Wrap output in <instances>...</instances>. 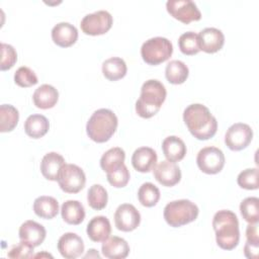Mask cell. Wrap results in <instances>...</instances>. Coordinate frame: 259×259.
<instances>
[{
	"label": "cell",
	"mask_w": 259,
	"mask_h": 259,
	"mask_svg": "<svg viewBox=\"0 0 259 259\" xmlns=\"http://www.w3.org/2000/svg\"><path fill=\"white\" fill-rule=\"evenodd\" d=\"M162 150L166 159L174 163L182 160L186 154V146L184 142L176 136L165 138L162 143Z\"/></svg>",
	"instance_id": "23"
},
{
	"label": "cell",
	"mask_w": 259,
	"mask_h": 259,
	"mask_svg": "<svg viewBox=\"0 0 259 259\" xmlns=\"http://www.w3.org/2000/svg\"><path fill=\"white\" fill-rule=\"evenodd\" d=\"M173 53L172 42L162 36H155L146 40L141 48L143 60L152 66H157L167 61Z\"/></svg>",
	"instance_id": "6"
},
{
	"label": "cell",
	"mask_w": 259,
	"mask_h": 259,
	"mask_svg": "<svg viewBox=\"0 0 259 259\" xmlns=\"http://www.w3.org/2000/svg\"><path fill=\"white\" fill-rule=\"evenodd\" d=\"M154 176L156 180L163 186L171 187L176 185L181 179V171L174 162L164 160L154 168Z\"/></svg>",
	"instance_id": "14"
},
{
	"label": "cell",
	"mask_w": 259,
	"mask_h": 259,
	"mask_svg": "<svg viewBox=\"0 0 259 259\" xmlns=\"http://www.w3.org/2000/svg\"><path fill=\"white\" fill-rule=\"evenodd\" d=\"M178 47L184 55L193 56L197 54L200 49L198 46L197 33L193 31H187L182 33L178 38Z\"/></svg>",
	"instance_id": "34"
},
{
	"label": "cell",
	"mask_w": 259,
	"mask_h": 259,
	"mask_svg": "<svg viewBox=\"0 0 259 259\" xmlns=\"http://www.w3.org/2000/svg\"><path fill=\"white\" fill-rule=\"evenodd\" d=\"M189 75L188 67L179 60L170 61L165 69V76L169 83L171 84H182L186 81Z\"/></svg>",
	"instance_id": "29"
},
{
	"label": "cell",
	"mask_w": 259,
	"mask_h": 259,
	"mask_svg": "<svg viewBox=\"0 0 259 259\" xmlns=\"http://www.w3.org/2000/svg\"><path fill=\"white\" fill-rule=\"evenodd\" d=\"M65 164V159L62 155L57 152H50L41 159L40 172L46 179L57 181L60 171Z\"/></svg>",
	"instance_id": "19"
},
{
	"label": "cell",
	"mask_w": 259,
	"mask_h": 259,
	"mask_svg": "<svg viewBox=\"0 0 259 259\" xmlns=\"http://www.w3.org/2000/svg\"><path fill=\"white\" fill-rule=\"evenodd\" d=\"M58 90L50 84L40 85L35 89L32 95L34 105L40 109H49L54 107L58 102Z\"/></svg>",
	"instance_id": "22"
},
{
	"label": "cell",
	"mask_w": 259,
	"mask_h": 259,
	"mask_svg": "<svg viewBox=\"0 0 259 259\" xmlns=\"http://www.w3.org/2000/svg\"><path fill=\"white\" fill-rule=\"evenodd\" d=\"M17 61V53L15 49L8 44L1 42V65L2 71L11 69Z\"/></svg>",
	"instance_id": "37"
},
{
	"label": "cell",
	"mask_w": 259,
	"mask_h": 259,
	"mask_svg": "<svg viewBox=\"0 0 259 259\" xmlns=\"http://www.w3.org/2000/svg\"><path fill=\"white\" fill-rule=\"evenodd\" d=\"M253 138V131L249 124L237 122L232 124L226 135L225 143L232 151H241L251 143Z\"/></svg>",
	"instance_id": "11"
},
{
	"label": "cell",
	"mask_w": 259,
	"mask_h": 259,
	"mask_svg": "<svg viewBox=\"0 0 259 259\" xmlns=\"http://www.w3.org/2000/svg\"><path fill=\"white\" fill-rule=\"evenodd\" d=\"M19 119L18 110L11 104L0 106V132H11L17 125Z\"/></svg>",
	"instance_id": "30"
},
{
	"label": "cell",
	"mask_w": 259,
	"mask_h": 259,
	"mask_svg": "<svg viewBox=\"0 0 259 259\" xmlns=\"http://www.w3.org/2000/svg\"><path fill=\"white\" fill-rule=\"evenodd\" d=\"M212 227L215 233V241L224 250L235 249L240 240L239 221L235 212L229 209H222L214 213Z\"/></svg>",
	"instance_id": "2"
},
{
	"label": "cell",
	"mask_w": 259,
	"mask_h": 259,
	"mask_svg": "<svg viewBox=\"0 0 259 259\" xmlns=\"http://www.w3.org/2000/svg\"><path fill=\"white\" fill-rule=\"evenodd\" d=\"M113 18L106 10H98L86 14L80 23L81 29L85 34L100 35L107 32L112 25Z\"/></svg>",
	"instance_id": "8"
},
{
	"label": "cell",
	"mask_w": 259,
	"mask_h": 259,
	"mask_svg": "<svg viewBox=\"0 0 259 259\" xmlns=\"http://www.w3.org/2000/svg\"><path fill=\"white\" fill-rule=\"evenodd\" d=\"M62 219L69 225H79L85 219V208L78 200H66L61 207Z\"/></svg>",
	"instance_id": "25"
},
{
	"label": "cell",
	"mask_w": 259,
	"mask_h": 259,
	"mask_svg": "<svg viewBox=\"0 0 259 259\" xmlns=\"http://www.w3.org/2000/svg\"><path fill=\"white\" fill-rule=\"evenodd\" d=\"M78 38L77 28L69 22H59L52 29V39L62 48L71 47Z\"/></svg>",
	"instance_id": "18"
},
{
	"label": "cell",
	"mask_w": 259,
	"mask_h": 259,
	"mask_svg": "<svg viewBox=\"0 0 259 259\" xmlns=\"http://www.w3.org/2000/svg\"><path fill=\"white\" fill-rule=\"evenodd\" d=\"M33 248L34 247H32L31 245H29V244H27V243H25V242H22V241H20V243L18 244V245H15V246H13L10 250H9V252H8V254H7V256L9 257V258H13V259H17V258H30V257H32L33 255H32V253H33Z\"/></svg>",
	"instance_id": "39"
},
{
	"label": "cell",
	"mask_w": 259,
	"mask_h": 259,
	"mask_svg": "<svg viewBox=\"0 0 259 259\" xmlns=\"http://www.w3.org/2000/svg\"><path fill=\"white\" fill-rule=\"evenodd\" d=\"M50 128L48 118L42 114H31L24 122V131L26 135L32 139L44 137Z\"/></svg>",
	"instance_id": "27"
},
{
	"label": "cell",
	"mask_w": 259,
	"mask_h": 259,
	"mask_svg": "<svg viewBox=\"0 0 259 259\" xmlns=\"http://www.w3.org/2000/svg\"><path fill=\"white\" fill-rule=\"evenodd\" d=\"M237 183L240 187L248 190H254L258 188V169L248 168L239 173L237 177Z\"/></svg>",
	"instance_id": "35"
},
{
	"label": "cell",
	"mask_w": 259,
	"mask_h": 259,
	"mask_svg": "<svg viewBox=\"0 0 259 259\" xmlns=\"http://www.w3.org/2000/svg\"><path fill=\"white\" fill-rule=\"evenodd\" d=\"M198 168L206 174H217L222 171L225 165V156L217 147L202 148L196 157Z\"/></svg>",
	"instance_id": "9"
},
{
	"label": "cell",
	"mask_w": 259,
	"mask_h": 259,
	"mask_svg": "<svg viewBox=\"0 0 259 259\" xmlns=\"http://www.w3.org/2000/svg\"><path fill=\"white\" fill-rule=\"evenodd\" d=\"M141 223L139 210L131 203L120 204L114 213V224L117 230L122 232H132L136 230Z\"/></svg>",
	"instance_id": "12"
},
{
	"label": "cell",
	"mask_w": 259,
	"mask_h": 259,
	"mask_svg": "<svg viewBox=\"0 0 259 259\" xmlns=\"http://www.w3.org/2000/svg\"><path fill=\"white\" fill-rule=\"evenodd\" d=\"M42 256H48V257H53L52 255H50V254H47V253H44V254H40V253H38V254H36V255H34L33 257H42Z\"/></svg>",
	"instance_id": "43"
},
{
	"label": "cell",
	"mask_w": 259,
	"mask_h": 259,
	"mask_svg": "<svg viewBox=\"0 0 259 259\" xmlns=\"http://www.w3.org/2000/svg\"><path fill=\"white\" fill-rule=\"evenodd\" d=\"M58 183L61 189L67 193H77L86 183L84 171L75 164H65L59 174Z\"/></svg>",
	"instance_id": "7"
},
{
	"label": "cell",
	"mask_w": 259,
	"mask_h": 259,
	"mask_svg": "<svg viewBox=\"0 0 259 259\" xmlns=\"http://www.w3.org/2000/svg\"><path fill=\"white\" fill-rule=\"evenodd\" d=\"M197 205L189 199H178L170 201L164 208V219L166 223L173 228H179L187 225L198 215Z\"/></svg>",
	"instance_id": "5"
},
{
	"label": "cell",
	"mask_w": 259,
	"mask_h": 259,
	"mask_svg": "<svg viewBox=\"0 0 259 259\" xmlns=\"http://www.w3.org/2000/svg\"><path fill=\"white\" fill-rule=\"evenodd\" d=\"M246 237H247V241L248 242L259 244V236H258V226H257V224H249L247 226Z\"/></svg>",
	"instance_id": "41"
},
{
	"label": "cell",
	"mask_w": 259,
	"mask_h": 259,
	"mask_svg": "<svg viewBox=\"0 0 259 259\" xmlns=\"http://www.w3.org/2000/svg\"><path fill=\"white\" fill-rule=\"evenodd\" d=\"M14 82L20 87H30L35 85L38 81L35 73L30 68L22 66L16 70L14 74Z\"/></svg>",
	"instance_id": "36"
},
{
	"label": "cell",
	"mask_w": 259,
	"mask_h": 259,
	"mask_svg": "<svg viewBox=\"0 0 259 259\" xmlns=\"http://www.w3.org/2000/svg\"><path fill=\"white\" fill-rule=\"evenodd\" d=\"M60 254L66 259H75L84 252V243L81 237L75 233H65L57 244Z\"/></svg>",
	"instance_id": "13"
},
{
	"label": "cell",
	"mask_w": 259,
	"mask_h": 259,
	"mask_svg": "<svg viewBox=\"0 0 259 259\" xmlns=\"http://www.w3.org/2000/svg\"><path fill=\"white\" fill-rule=\"evenodd\" d=\"M130 177H131L130 171H128L127 167L123 164L115 172L107 174V181L113 187L121 188V187H124L127 184V182L130 181Z\"/></svg>",
	"instance_id": "38"
},
{
	"label": "cell",
	"mask_w": 259,
	"mask_h": 259,
	"mask_svg": "<svg viewBox=\"0 0 259 259\" xmlns=\"http://www.w3.org/2000/svg\"><path fill=\"white\" fill-rule=\"evenodd\" d=\"M124 151L119 147H114L102 155L100 159V167L106 174H109L118 170L124 164Z\"/></svg>",
	"instance_id": "24"
},
{
	"label": "cell",
	"mask_w": 259,
	"mask_h": 259,
	"mask_svg": "<svg viewBox=\"0 0 259 259\" xmlns=\"http://www.w3.org/2000/svg\"><path fill=\"white\" fill-rule=\"evenodd\" d=\"M117 123V117L112 110L100 108L95 110L89 117L86 124V132L92 141L105 143L115 133Z\"/></svg>",
	"instance_id": "4"
},
{
	"label": "cell",
	"mask_w": 259,
	"mask_h": 259,
	"mask_svg": "<svg viewBox=\"0 0 259 259\" xmlns=\"http://www.w3.org/2000/svg\"><path fill=\"white\" fill-rule=\"evenodd\" d=\"M47 231L45 227L34 221H25L19 228L18 236L20 241L25 242L32 247L39 246L46 239Z\"/></svg>",
	"instance_id": "16"
},
{
	"label": "cell",
	"mask_w": 259,
	"mask_h": 259,
	"mask_svg": "<svg viewBox=\"0 0 259 259\" xmlns=\"http://www.w3.org/2000/svg\"><path fill=\"white\" fill-rule=\"evenodd\" d=\"M107 191L100 184H93L87 192V200L90 207L96 210L103 209L107 204Z\"/></svg>",
	"instance_id": "32"
},
{
	"label": "cell",
	"mask_w": 259,
	"mask_h": 259,
	"mask_svg": "<svg viewBox=\"0 0 259 259\" xmlns=\"http://www.w3.org/2000/svg\"><path fill=\"white\" fill-rule=\"evenodd\" d=\"M89 252L84 256L85 258H88V257H95V258H100V255L98 254V252L95 250V249H90V250H88Z\"/></svg>",
	"instance_id": "42"
},
{
	"label": "cell",
	"mask_w": 259,
	"mask_h": 259,
	"mask_svg": "<svg viewBox=\"0 0 259 259\" xmlns=\"http://www.w3.org/2000/svg\"><path fill=\"white\" fill-rule=\"evenodd\" d=\"M240 211L243 219L249 224H257L259 221V199L258 197H246L240 204Z\"/></svg>",
	"instance_id": "33"
},
{
	"label": "cell",
	"mask_w": 259,
	"mask_h": 259,
	"mask_svg": "<svg viewBox=\"0 0 259 259\" xmlns=\"http://www.w3.org/2000/svg\"><path fill=\"white\" fill-rule=\"evenodd\" d=\"M198 46L200 51L207 54L219 52L225 42V35L219 28L205 27L198 34Z\"/></svg>",
	"instance_id": "15"
},
{
	"label": "cell",
	"mask_w": 259,
	"mask_h": 259,
	"mask_svg": "<svg viewBox=\"0 0 259 259\" xmlns=\"http://www.w3.org/2000/svg\"><path fill=\"white\" fill-rule=\"evenodd\" d=\"M138 198L142 205L152 207L156 205L160 199V190L151 182L143 183L138 190Z\"/></svg>",
	"instance_id": "31"
},
{
	"label": "cell",
	"mask_w": 259,
	"mask_h": 259,
	"mask_svg": "<svg viewBox=\"0 0 259 259\" xmlns=\"http://www.w3.org/2000/svg\"><path fill=\"white\" fill-rule=\"evenodd\" d=\"M258 251H259V244L246 242L244 246V254L249 259H257L258 258Z\"/></svg>",
	"instance_id": "40"
},
{
	"label": "cell",
	"mask_w": 259,
	"mask_h": 259,
	"mask_svg": "<svg viewBox=\"0 0 259 259\" xmlns=\"http://www.w3.org/2000/svg\"><path fill=\"white\" fill-rule=\"evenodd\" d=\"M101 251L104 257L109 259H124L130 253V246L127 242L117 236L108 237L103 241Z\"/></svg>",
	"instance_id": "20"
},
{
	"label": "cell",
	"mask_w": 259,
	"mask_h": 259,
	"mask_svg": "<svg viewBox=\"0 0 259 259\" xmlns=\"http://www.w3.org/2000/svg\"><path fill=\"white\" fill-rule=\"evenodd\" d=\"M183 120L197 140H208L212 138L218 130V121L209 109L200 103L188 105L183 111Z\"/></svg>",
	"instance_id": "1"
},
{
	"label": "cell",
	"mask_w": 259,
	"mask_h": 259,
	"mask_svg": "<svg viewBox=\"0 0 259 259\" xmlns=\"http://www.w3.org/2000/svg\"><path fill=\"white\" fill-rule=\"evenodd\" d=\"M126 71V64L121 58L112 57L102 63V73L109 81H116L123 78Z\"/></svg>",
	"instance_id": "28"
},
{
	"label": "cell",
	"mask_w": 259,
	"mask_h": 259,
	"mask_svg": "<svg viewBox=\"0 0 259 259\" xmlns=\"http://www.w3.org/2000/svg\"><path fill=\"white\" fill-rule=\"evenodd\" d=\"M166 9L171 16L185 24L201 18L199 9L191 0H168Z\"/></svg>",
	"instance_id": "10"
},
{
	"label": "cell",
	"mask_w": 259,
	"mask_h": 259,
	"mask_svg": "<svg viewBox=\"0 0 259 259\" xmlns=\"http://www.w3.org/2000/svg\"><path fill=\"white\" fill-rule=\"evenodd\" d=\"M33 211L37 217L41 219L51 220L55 218L59 212L58 200L53 196H38L34 199Z\"/></svg>",
	"instance_id": "26"
},
{
	"label": "cell",
	"mask_w": 259,
	"mask_h": 259,
	"mask_svg": "<svg viewBox=\"0 0 259 259\" xmlns=\"http://www.w3.org/2000/svg\"><path fill=\"white\" fill-rule=\"evenodd\" d=\"M165 86L156 79L146 81L141 88V94L136 102V111L143 118L154 116L166 99Z\"/></svg>",
	"instance_id": "3"
},
{
	"label": "cell",
	"mask_w": 259,
	"mask_h": 259,
	"mask_svg": "<svg viewBox=\"0 0 259 259\" xmlns=\"http://www.w3.org/2000/svg\"><path fill=\"white\" fill-rule=\"evenodd\" d=\"M86 232L91 241L103 242L109 237L111 233L110 222L104 215H96L92 218L88 223Z\"/></svg>",
	"instance_id": "21"
},
{
	"label": "cell",
	"mask_w": 259,
	"mask_h": 259,
	"mask_svg": "<svg viewBox=\"0 0 259 259\" xmlns=\"http://www.w3.org/2000/svg\"><path fill=\"white\" fill-rule=\"evenodd\" d=\"M157 153L150 147L138 148L132 156L133 167L142 173H148L153 170L157 163Z\"/></svg>",
	"instance_id": "17"
}]
</instances>
